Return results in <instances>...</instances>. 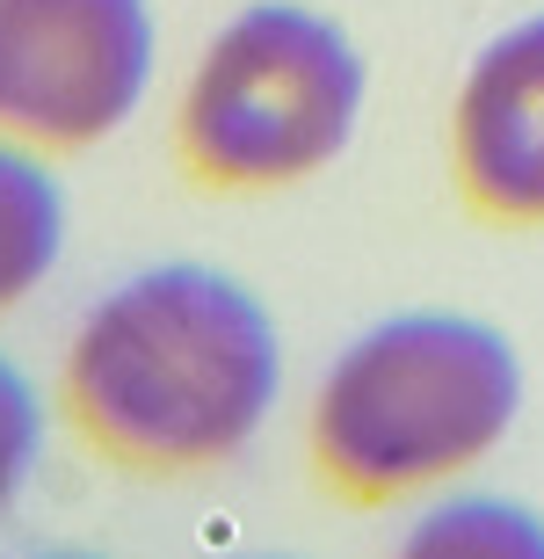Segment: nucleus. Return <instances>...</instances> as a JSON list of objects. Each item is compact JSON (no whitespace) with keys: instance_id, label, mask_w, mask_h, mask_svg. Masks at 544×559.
<instances>
[{"instance_id":"9","label":"nucleus","mask_w":544,"mask_h":559,"mask_svg":"<svg viewBox=\"0 0 544 559\" xmlns=\"http://www.w3.org/2000/svg\"><path fill=\"white\" fill-rule=\"evenodd\" d=\"M51 559H87V552H51Z\"/></svg>"},{"instance_id":"6","label":"nucleus","mask_w":544,"mask_h":559,"mask_svg":"<svg viewBox=\"0 0 544 559\" xmlns=\"http://www.w3.org/2000/svg\"><path fill=\"white\" fill-rule=\"evenodd\" d=\"M65 189L44 153L0 139V312H15L65 254Z\"/></svg>"},{"instance_id":"5","label":"nucleus","mask_w":544,"mask_h":559,"mask_svg":"<svg viewBox=\"0 0 544 559\" xmlns=\"http://www.w3.org/2000/svg\"><path fill=\"white\" fill-rule=\"evenodd\" d=\"M458 175L486 218H544V15L494 37L464 73Z\"/></svg>"},{"instance_id":"3","label":"nucleus","mask_w":544,"mask_h":559,"mask_svg":"<svg viewBox=\"0 0 544 559\" xmlns=\"http://www.w3.org/2000/svg\"><path fill=\"white\" fill-rule=\"evenodd\" d=\"M356 117V44L298 0H254L196 59L174 145L204 189H276L335 160Z\"/></svg>"},{"instance_id":"8","label":"nucleus","mask_w":544,"mask_h":559,"mask_svg":"<svg viewBox=\"0 0 544 559\" xmlns=\"http://www.w3.org/2000/svg\"><path fill=\"white\" fill-rule=\"evenodd\" d=\"M37 451H44V407L29 393V378L0 356V516L22 501V487L37 473Z\"/></svg>"},{"instance_id":"1","label":"nucleus","mask_w":544,"mask_h":559,"mask_svg":"<svg viewBox=\"0 0 544 559\" xmlns=\"http://www.w3.org/2000/svg\"><path fill=\"white\" fill-rule=\"evenodd\" d=\"M283 385L262 298L204 262H160L87 306L59 364V415L131 479L210 473L254 443Z\"/></svg>"},{"instance_id":"4","label":"nucleus","mask_w":544,"mask_h":559,"mask_svg":"<svg viewBox=\"0 0 544 559\" xmlns=\"http://www.w3.org/2000/svg\"><path fill=\"white\" fill-rule=\"evenodd\" d=\"M146 0H0V139L29 153L102 145L146 103Z\"/></svg>"},{"instance_id":"2","label":"nucleus","mask_w":544,"mask_h":559,"mask_svg":"<svg viewBox=\"0 0 544 559\" xmlns=\"http://www.w3.org/2000/svg\"><path fill=\"white\" fill-rule=\"evenodd\" d=\"M523 407L516 349L464 312H399L335 356L313 400V457L349 501H392L464 473Z\"/></svg>"},{"instance_id":"7","label":"nucleus","mask_w":544,"mask_h":559,"mask_svg":"<svg viewBox=\"0 0 544 559\" xmlns=\"http://www.w3.org/2000/svg\"><path fill=\"white\" fill-rule=\"evenodd\" d=\"M392 559H544V516L501 495H458L428 509Z\"/></svg>"}]
</instances>
